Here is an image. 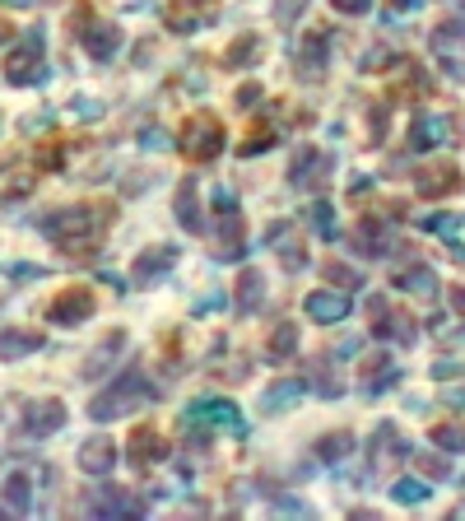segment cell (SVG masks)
<instances>
[{"label": "cell", "instance_id": "obj_10", "mask_svg": "<svg viewBox=\"0 0 465 521\" xmlns=\"http://www.w3.org/2000/svg\"><path fill=\"white\" fill-rule=\"evenodd\" d=\"M368 456H372V475H391V470L410 456V447L400 442L396 424H377V433H372V442H368Z\"/></svg>", "mask_w": 465, "mask_h": 521}, {"label": "cell", "instance_id": "obj_18", "mask_svg": "<svg viewBox=\"0 0 465 521\" xmlns=\"http://www.w3.org/2000/svg\"><path fill=\"white\" fill-rule=\"evenodd\" d=\"M233 303H238L242 317H252V312H261V303H266V275H261L256 266H242L238 289H233Z\"/></svg>", "mask_w": 465, "mask_h": 521}, {"label": "cell", "instance_id": "obj_12", "mask_svg": "<svg viewBox=\"0 0 465 521\" xmlns=\"http://www.w3.org/2000/svg\"><path fill=\"white\" fill-rule=\"evenodd\" d=\"M177 247H168V242H159V247H149V252H140L131 261V284H154L159 275H168L173 270V261H177Z\"/></svg>", "mask_w": 465, "mask_h": 521}, {"label": "cell", "instance_id": "obj_17", "mask_svg": "<svg viewBox=\"0 0 465 521\" xmlns=\"http://www.w3.org/2000/svg\"><path fill=\"white\" fill-rule=\"evenodd\" d=\"M112 466H117V447H112V438H89L80 447V470H84V475H93V480H107V475H112Z\"/></svg>", "mask_w": 465, "mask_h": 521}, {"label": "cell", "instance_id": "obj_39", "mask_svg": "<svg viewBox=\"0 0 465 521\" xmlns=\"http://www.w3.org/2000/svg\"><path fill=\"white\" fill-rule=\"evenodd\" d=\"M391 498H396V503H405V508H410V503H424L428 484L424 480H400V484H391Z\"/></svg>", "mask_w": 465, "mask_h": 521}, {"label": "cell", "instance_id": "obj_40", "mask_svg": "<svg viewBox=\"0 0 465 521\" xmlns=\"http://www.w3.org/2000/svg\"><path fill=\"white\" fill-rule=\"evenodd\" d=\"M256 56H261V42H256V38H238L233 47H228L224 61H228V66H242V61H256Z\"/></svg>", "mask_w": 465, "mask_h": 521}, {"label": "cell", "instance_id": "obj_21", "mask_svg": "<svg viewBox=\"0 0 465 521\" xmlns=\"http://www.w3.org/2000/svg\"><path fill=\"white\" fill-rule=\"evenodd\" d=\"M307 317L321 321V326H331V321H345L349 308H354V298L349 294H307Z\"/></svg>", "mask_w": 465, "mask_h": 521}, {"label": "cell", "instance_id": "obj_4", "mask_svg": "<svg viewBox=\"0 0 465 521\" xmlns=\"http://www.w3.org/2000/svg\"><path fill=\"white\" fill-rule=\"evenodd\" d=\"M219 149H224V126H219V117H210V112L186 117V126H182V154L186 159L214 163L219 159Z\"/></svg>", "mask_w": 465, "mask_h": 521}, {"label": "cell", "instance_id": "obj_45", "mask_svg": "<svg viewBox=\"0 0 465 521\" xmlns=\"http://www.w3.org/2000/svg\"><path fill=\"white\" fill-rule=\"evenodd\" d=\"M340 14H368L372 10V0H331Z\"/></svg>", "mask_w": 465, "mask_h": 521}, {"label": "cell", "instance_id": "obj_32", "mask_svg": "<svg viewBox=\"0 0 465 521\" xmlns=\"http://www.w3.org/2000/svg\"><path fill=\"white\" fill-rule=\"evenodd\" d=\"M298 396H303V382H293V377H289V382H275V387L266 391V401H261V405H266L270 415H275V410H289Z\"/></svg>", "mask_w": 465, "mask_h": 521}, {"label": "cell", "instance_id": "obj_42", "mask_svg": "<svg viewBox=\"0 0 465 521\" xmlns=\"http://www.w3.org/2000/svg\"><path fill=\"white\" fill-rule=\"evenodd\" d=\"M66 163V149H61V140H47V145L38 149V168H61Z\"/></svg>", "mask_w": 465, "mask_h": 521}, {"label": "cell", "instance_id": "obj_15", "mask_svg": "<svg viewBox=\"0 0 465 521\" xmlns=\"http://www.w3.org/2000/svg\"><path fill=\"white\" fill-rule=\"evenodd\" d=\"M80 42H84V52H89L93 61H112L117 47H121V28L107 24V19H93V24H84Z\"/></svg>", "mask_w": 465, "mask_h": 521}, {"label": "cell", "instance_id": "obj_44", "mask_svg": "<svg viewBox=\"0 0 465 521\" xmlns=\"http://www.w3.org/2000/svg\"><path fill=\"white\" fill-rule=\"evenodd\" d=\"M424 228H433V233H442V238H452V233H456V214H433V219H424Z\"/></svg>", "mask_w": 465, "mask_h": 521}, {"label": "cell", "instance_id": "obj_50", "mask_svg": "<svg viewBox=\"0 0 465 521\" xmlns=\"http://www.w3.org/2000/svg\"><path fill=\"white\" fill-rule=\"evenodd\" d=\"M10 33H14V28L5 24V19H0V47H5V42H10Z\"/></svg>", "mask_w": 465, "mask_h": 521}, {"label": "cell", "instance_id": "obj_46", "mask_svg": "<svg viewBox=\"0 0 465 521\" xmlns=\"http://www.w3.org/2000/svg\"><path fill=\"white\" fill-rule=\"evenodd\" d=\"M256 98H261V84H242V89H238V107L256 103Z\"/></svg>", "mask_w": 465, "mask_h": 521}, {"label": "cell", "instance_id": "obj_49", "mask_svg": "<svg viewBox=\"0 0 465 521\" xmlns=\"http://www.w3.org/2000/svg\"><path fill=\"white\" fill-rule=\"evenodd\" d=\"M0 5H10V10H33L38 0H0Z\"/></svg>", "mask_w": 465, "mask_h": 521}, {"label": "cell", "instance_id": "obj_3", "mask_svg": "<svg viewBox=\"0 0 465 521\" xmlns=\"http://www.w3.org/2000/svg\"><path fill=\"white\" fill-rule=\"evenodd\" d=\"M42 80H47V33L28 28L19 38V47L10 52V61H5V84L28 89V84H42Z\"/></svg>", "mask_w": 465, "mask_h": 521}, {"label": "cell", "instance_id": "obj_31", "mask_svg": "<svg viewBox=\"0 0 465 521\" xmlns=\"http://www.w3.org/2000/svg\"><path fill=\"white\" fill-rule=\"evenodd\" d=\"M293 349H298V326H293V321H279L266 340V354L270 359H289Z\"/></svg>", "mask_w": 465, "mask_h": 521}, {"label": "cell", "instance_id": "obj_30", "mask_svg": "<svg viewBox=\"0 0 465 521\" xmlns=\"http://www.w3.org/2000/svg\"><path fill=\"white\" fill-rule=\"evenodd\" d=\"M396 289L419 294V298H433L438 294V275H433L428 266H414V270H405V275H396Z\"/></svg>", "mask_w": 465, "mask_h": 521}, {"label": "cell", "instance_id": "obj_26", "mask_svg": "<svg viewBox=\"0 0 465 521\" xmlns=\"http://www.w3.org/2000/svg\"><path fill=\"white\" fill-rule=\"evenodd\" d=\"M447 131H452V121L447 117H419L414 121V131H410V145L414 149H433L447 140Z\"/></svg>", "mask_w": 465, "mask_h": 521}, {"label": "cell", "instance_id": "obj_23", "mask_svg": "<svg viewBox=\"0 0 465 521\" xmlns=\"http://www.w3.org/2000/svg\"><path fill=\"white\" fill-rule=\"evenodd\" d=\"M396 382V363H391V354H372V359H363V368H359V387L363 391H386Z\"/></svg>", "mask_w": 465, "mask_h": 521}, {"label": "cell", "instance_id": "obj_37", "mask_svg": "<svg viewBox=\"0 0 465 521\" xmlns=\"http://www.w3.org/2000/svg\"><path fill=\"white\" fill-rule=\"evenodd\" d=\"M312 387H317L321 396H340V391H345V382L335 377V368H331V363L321 359V363H312Z\"/></svg>", "mask_w": 465, "mask_h": 521}, {"label": "cell", "instance_id": "obj_13", "mask_svg": "<svg viewBox=\"0 0 465 521\" xmlns=\"http://www.w3.org/2000/svg\"><path fill=\"white\" fill-rule=\"evenodd\" d=\"M456 191H461L456 163H428L424 173H419V196L424 201H442V196H456Z\"/></svg>", "mask_w": 465, "mask_h": 521}, {"label": "cell", "instance_id": "obj_36", "mask_svg": "<svg viewBox=\"0 0 465 521\" xmlns=\"http://www.w3.org/2000/svg\"><path fill=\"white\" fill-rule=\"evenodd\" d=\"M307 224L317 228V238H326V242H331L335 233H340V228H335V210H331L326 201H317L312 210H307Z\"/></svg>", "mask_w": 465, "mask_h": 521}, {"label": "cell", "instance_id": "obj_7", "mask_svg": "<svg viewBox=\"0 0 465 521\" xmlns=\"http://www.w3.org/2000/svg\"><path fill=\"white\" fill-rule=\"evenodd\" d=\"M186 424H205V428H228L233 438H247V419H242L238 405L228 401H196L186 410Z\"/></svg>", "mask_w": 465, "mask_h": 521}, {"label": "cell", "instance_id": "obj_33", "mask_svg": "<svg viewBox=\"0 0 465 521\" xmlns=\"http://www.w3.org/2000/svg\"><path fill=\"white\" fill-rule=\"evenodd\" d=\"M428 438L438 442L442 452H465V424H456V419H447V424H433V433Z\"/></svg>", "mask_w": 465, "mask_h": 521}, {"label": "cell", "instance_id": "obj_1", "mask_svg": "<svg viewBox=\"0 0 465 521\" xmlns=\"http://www.w3.org/2000/svg\"><path fill=\"white\" fill-rule=\"evenodd\" d=\"M42 233L66 261H93L107 238V205H66L42 219Z\"/></svg>", "mask_w": 465, "mask_h": 521}, {"label": "cell", "instance_id": "obj_22", "mask_svg": "<svg viewBox=\"0 0 465 521\" xmlns=\"http://www.w3.org/2000/svg\"><path fill=\"white\" fill-rule=\"evenodd\" d=\"M168 456V442L159 438V428H135L131 433V466H154V461H163Z\"/></svg>", "mask_w": 465, "mask_h": 521}, {"label": "cell", "instance_id": "obj_16", "mask_svg": "<svg viewBox=\"0 0 465 521\" xmlns=\"http://www.w3.org/2000/svg\"><path fill=\"white\" fill-rule=\"evenodd\" d=\"M66 424V405L61 401H33L24 415V433L28 438H52L56 428Z\"/></svg>", "mask_w": 465, "mask_h": 521}, {"label": "cell", "instance_id": "obj_6", "mask_svg": "<svg viewBox=\"0 0 465 521\" xmlns=\"http://www.w3.org/2000/svg\"><path fill=\"white\" fill-rule=\"evenodd\" d=\"M93 308H98V298H93L89 284H70L47 303V321L52 326H80V321L93 317Z\"/></svg>", "mask_w": 465, "mask_h": 521}, {"label": "cell", "instance_id": "obj_51", "mask_svg": "<svg viewBox=\"0 0 465 521\" xmlns=\"http://www.w3.org/2000/svg\"><path fill=\"white\" fill-rule=\"evenodd\" d=\"M414 5H419V0H396V10H414Z\"/></svg>", "mask_w": 465, "mask_h": 521}, {"label": "cell", "instance_id": "obj_9", "mask_svg": "<svg viewBox=\"0 0 465 521\" xmlns=\"http://www.w3.org/2000/svg\"><path fill=\"white\" fill-rule=\"evenodd\" d=\"M372 335L377 340H396V345H414V317L400 308H386V298H372Z\"/></svg>", "mask_w": 465, "mask_h": 521}, {"label": "cell", "instance_id": "obj_48", "mask_svg": "<svg viewBox=\"0 0 465 521\" xmlns=\"http://www.w3.org/2000/svg\"><path fill=\"white\" fill-rule=\"evenodd\" d=\"M452 308L465 312V284H456V289H452Z\"/></svg>", "mask_w": 465, "mask_h": 521}, {"label": "cell", "instance_id": "obj_47", "mask_svg": "<svg viewBox=\"0 0 465 521\" xmlns=\"http://www.w3.org/2000/svg\"><path fill=\"white\" fill-rule=\"evenodd\" d=\"M10 280H38V270H33V266H14Z\"/></svg>", "mask_w": 465, "mask_h": 521}, {"label": "cell", "instance_id": "obj_11", "mask_svg": "<svg viewBox=\"0 0 465 521\" xmlns=\"http://www.w3.org/2000/svg\"><path fill=\"white\" fill-rule=\"evenodd\" d=\"M89 512H93V517H140V512H145V503H140L131 489L103 484L98 494H89Z\"/></svg>", "mask_w": 465, "mask_h": 521}, {"label": "cell", "instance_id": "obj_24", "mask_svg": "<svg viewBox=\"0 0 465 521\" xmlns=\"http://www.w3.org/2000/svg\"><path fill=\"white\" fill-rule=\"evenodd\" d=\"M42 349V331H0V359L14 363V359H28Z\"/></svg>", "mask_w": 465, "mask_h": 521}, {"label": "cell", "instance_id": "obj_41", "mask_svg": "<svg viewBox=\"0 0 465 521\" xmlns=\"http://www.w3.org/2000/svg\"><path fill=\"white\" fill-rule=\"evenodd\" d=\"M270 140H275V126L270 121H261L247 140H242V154H261V149H270Z\"/></svg>", "mask_w": 465, "mask_h": 521}, {"label": "cell", "instance_id": "obj_2", "mask_svg": "<svg viewBox=\"0 0 465 521\" xmlns=\"http://www.w3.org/2000/svg\"><path fill=\"white\" fill-rule=\"evenodd\" d=\"M149 401H154V387H149V377L140 373V368H126V373H121L112 387L93 396L89 419H93V424H112V419L131 415L135 405H149Z\"/></svg>", "mask_w": 465, "mask_h": 521}, {"label": "cell", "instance_id": "obj_43", "mask_svg": "<svg viewBox=\"0 0 465 521\" xmlns=\"http://www.w3.org/2000/svg\"><path fill=\"white\" fill-rule=\"evenodd\" d=\"M307 0H275V14H279V24H293L298 14H303Z\"/></svg>", "mask_w": 465, "mask_h": 521}, {"label": "cell", "instance_id": "obj_19", "mask_svg": "<svg viewBox=\"0 0 465 521\" xmlns=\"http://www.w3.org/2000/svg\"><path fill=\"white\" fill-rule=\"evenodd\" d=\"M326 52H331V28L307 33L303 52H298V75H303V80H317L321 70H326Z\"/></svg>", "mask_w": 465, "mask_h": 521}, {"label": "cell", "instance_id": "obj_20", "mask_svg": "<svg viewBox=\"0 0 465 521\" xmlns=\"http://www.w3.org/2000/svg\"><path fill=\"white\" fill-rule=\"evenodd\" d=\"M173 210H177V219H182L186 233H205V214H200V191H196V182H191V177H182V182H177Z\"/></svg>", "mask_w": 465, "mask_h": 521}, {"label": "cell", "instance_id": "obj_8", "mask_svg": "<svg viewBox=\"0 0 465 521\" xmlns=\"http://www.w3.org/2000/svg\"><path fill=\"white\" fill-rule=\"evenodd\" d=\"M326 177H331V154H321V149H312V145H303L298 154H293V163H289V187L317 191Z\"/></svg>", "mask_w": 465, "mask_h": 521}, {"label": "cell", "instance_id": "obj_29", "mask_svg": "<svg viewBox=\"0 0 465 521\" xmlns=\"http://www.w3.org/2000/svg\"><path fill=\"white\" fill-rule=\"evenodd\" d=\"M121 345H126V335H121V331L107 335L103 345H98V349L89 354V363H84V377H103V373H107V363H112V359L121 354Z\"/></svg>", "mask_w": 465, "mask_h": 521}, {"label": "cell", "instance_id": "obj_14", "mask_svg": "<svg viewBox=\"0 0 465 521\" xmlns=\"http://www.w3.org/2000/svg\"><path fill=\"white\" fill-rule=\"evenodd\" d=\"M354 252L359 256H391V247H396V238H391V228L382 224V219H359V228H354Z\"/></svg>", "mask_w": 465, "mask_h": 521}, {"label": "cell", "instance_id": "obj_5", "mask_svg": "<svg viewBox=\"0 0 465 521\" xmlns=\"http://www.w3.org/2000/svg\"><path fill=\"white\" fill-rule=\"evenodd\" d=\"M214 210H219V219H214V233H219V261H242L247 233H242V214H238V205H233V196H228V191H214Z\"/></svg>", "mask_w": 465, "mask_h": 521}, {"label": "cell", "instance_id": "obj_34", "mask_svg": "<svg viewBox=\"0 0 465 521\" xmlns=\"http://www.w3.org/2000/svg\"><path fill=\"white\" fill-rule=\"evenodd\" d=\"M205 5H214V0H182V5H173L168 24H173L177 33H191V28H196V14L205 10Z\"/></svg>", "mask_w": 465, "mask_h": 521}, {"label": "cell", "instance_id": "obj_25", "mask_svg": "<svg viewBox=\"0 0 465 521\" xmlns=\"http://www.w3.org/2000/svg\"><path fill=\"white\" fill-rule=\"evenodd\" d=\"M33 508V480H28L24 470H14V475H5V512H24Z\"/></svg>", "mask_w": 465, "mask_h": 521}, {"label": "cell", "instance_id": "obj_38", "mask_svg": "<svg viewBox=\"0 0 465 521\" xmlns=\"http://www.w3.org/2000/svg\"><path fill=\"white\" fill-rule=\"evenodd\" d=\"M414 461H419V470H424V480H447V475H452V466H447V456L442 452H419Z\"/></svg>", "mask_w": 465, "mask_h": 521}, {"label": "cell", "instance_id": "obj_28", "mask_svg": "<svg viewBox=\"0 0 465 521\" xmlns=\"http://www.w3.org/2000/svg\"><path fill=\"white\" fill-rule=\"evenodd\" d=\"M349 452H354V433H326L321 442H312V456H317V461H326V466L345 461Z\"/></svg>", "mask_w": 465, "mask_h": 521}, {"label": "cell", "instance_id": "obj_27", "mask_svg": "<svg viewBox=\"0 0 465 521\" xmlns=\"http://www.w3.org/2000/svg\"><path fill=\"white\" fill-rule=\"evenodd\" d=\"M270 247H284V270H303L307 266V252H303V242L289 233V224L279 219L275 228H270Z\"/></svg>", "mask_w": 465, "mask_h": 521}, {"label": "cell", "instance_id": "obj_35", "mask_svg": "<svg viewBox=\"0 0 465 521\" xmlns=\"http://www.w3.org/2000/svg\"><path fill=\"white\" fill-rule=\"evenodd\" d=\"M326 280L331 284H340V289H349V294H354V289H363V275L354 266H345V261H326Z\"/></svg>", "mask_w": 465, "mask_h": 521}]
</instances>
